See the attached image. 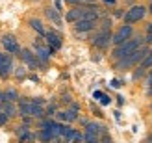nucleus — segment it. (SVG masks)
<instances>
[{"instance_id": "obj_1", "label": "nucleus", "mask_w": 152, "mask_h": 143, "mask_svg": "<svg viewBox=\"0 0 152 143\" xmlns=\"http://www.w3.org/2000/svg\"><path fill=\"white\" fill-rule=\"evenodd\" d=\"M150 52V48L147 47V45H143V47H139L135 52H132L130 56H126V58H123V59H119L117 62V69L119 71H128V69H132V67H137L143 59L147 58V54Z\"/></svg>"}, {"instance_id": "obj_2", "label": "nucleus", "mask_w": 152, "mask_h": 143, "mask_svg": "<svg viewBox=\"0 0 152 143\" xmlns=\"http://www.w3.org/2000/svg\"><path fill=\"white\" fill-rule=\"evenodd\" d=\"M145 45V41H143V37H139V35H135V37H132V39H128L126 43H123V45H119V47H115L113 48V52H111V58L115 59V62H119V59H123V58H126V56H130L132 52H135L139 47H143Z\"/></svg>"}, {"instance_id": "obj_3", "label": "nucleus", "mask_w": 152, "mask_h": 143, "mask_svg": "<svg viewBox=\"0 0 152 143\" xmlns=\"http://www.w3.org/2000/svg\"><path fill=\"white\" fill-rule=\"evenodd\" d=\"M148 13V7L145 6H132L130 10L124 13V24H134L145 19V15Z\"/></svg>"}, {"instance_id": "obj_4", "label": "nucleus", "mask_w": 152, "mask_h": 143, "mask_svg": "<svg viewBox=\"0 0 152 143\" xmlns=\"http://www.w3.org/2000/svg\"><path fill=\"white\" fill-rule=\"evenodd\" d=\"M111 39H113V34L110 32V28H102V30H98V32L95 34V37H93V45H95L96 48L104 50V48L110 47Z\"/></svg>"}, {"instance_id": "obj_5", "label": "nucleus", "mask_w": 152, "mask_h": 143, "mask_svg": "<svg viewBox=\"0 0 152 143\" xmlns=\"http://www.w3.org/2000/svg\"><path fill=\"white\" fill-rule=\"evenodd\" d=\"M132 37H134V28H132V24H123L115 34H113L111 43L115 45V47H119V45L126 43L128 39H132Z\"/></svg>"}, {"instance_id": "obj_6", "label": "nucleus", "mask_w": 152, "mask_h": 143, "mask_svg": "<svg viewBox=\"0 0 152 143\" xmlns=\"http://www.w3.org/2000/svg\"><path fill=\"white\" fill-rule=\"evenodd\" d=\"M13 73V59L11 54L7 52H0V78H7Z\"/></svg>"}, {"instance_id": "obj_7", "label": "nucleus", "mask_w": 152, "mask_h": 143, "mask_svg": "<svg viewBox=\"0 0 152 143\" xmlns=\"http://www.w3.org/2000/svg\"><path fill=\"white\" fill-rule=\"evenodd\" d=\"M19 56H20V59L30 67V69H37V67H39V63H41L39 58L35 56V52L30 50V48H22V50L19 52Z\"/></svg>"}, {"instance_id": "obj_8", "label": "nucleus", "mask_w": 152, "mask_h": 143, "mask_svg": "<svg viewBox=\"0 0 152 143\" xmlns=\"http://www.w3.org/2000/svg\"><path fill=\"white\" fill-rule=\"evenodd\" d=\"M34 52H35V56L39 58L41 63H47L48 59H50V56H52V50H50L48 47H45V45H43L39 39L34 43Z\"/></svg>"}, {"instance_id": "obj_9", "label": "nucleus", "mask_w": 152, "mask_h": 143, "mask_svg": "<svg viewBox=\"0 0 152 143\" xmlns=\"http://www.w3.org/2000/svg\"><path fill=\"white\" fill-rule=\"evenodd\" d=\"M2 47L6 48V52H7V54H19V52L22 50V48L19 47L17 39H15L13 35H10V34L2 37Z\"/></svg>"}, {"instance_id": "obj_10", "label": "nucleus", "mask_w": 152, "mask_h": 143, "mask_svg": "<svg viewBox=\"0 0 152 143\" xmlns=\"http://www.w3.org/2000/svg\"><path fill=\"white\" fill-rule=\"evenodd\" d=\"M45 39H47L48 43V48L52 52H56L61 48V35H59L58 32H54V30H50V32H47V35H45Z\"/></svg>"}, {"instance_id": "obj_11", "label": "nucleus", "mask_w": 152, "mask_h": 143, "mask_svg": "<svg viewBox=\"0 0 152 143\" xmlns=\"http://www.w3.org/2000/svg\"><path fill=\"white\" fill-rule=\"evenodd\" d=\"M150 69H152V48H150V52L147 54V58H145V59H143V62L137 65V71L134 73V78H135V80L141 78L143 74H145L147 71H150Z\"/></svg>"}, {"instance_id": "obj_12", "label": "nucleus", "mask_w": 152, "mask_h": 143, "mask_svg": "<svg viewBox=\"0 0 152 143\" xmlns=\"http://www.w3.org/2000/svg\"><path fill=\"white\" fill-rule=\"evenodd\" d=\"M95 26H96V21H78V22H74L76 32H91V30H95Z\"/></svg>"}, {"instance_id": "obj_13", "label": "nucleus", "mask_w": 152, "mask_h": 143, "mask_svg": "<svg viewBox=\"0 0 152 143\" xmlns=\"http://www.w3.org/2000/svg\"><path fill=\"white\" fill-rule=\"evenodd\" d=\"M86 132L95 134V136L100 138V136H104V134H106V126H104V125H98V123H87Z\"/></svg>"}, {"instance_id": "obj_14", "label": "nucleus", "mask_w": 152, "mask_h": 143, "mask_svg": "<svg viewBox=\"0 0 152 143\" xmlns=\"http://www.w3.org/2000/svg\"><path fill=\"white\" fill-rule=\"evenodd\" d=\"M45 15L54 22V24H58V26H61V17H59V13H58V10H54V7H47L45 10Z\"/></svg>"}, {"instance_id": "obj_15", "label": "nucleus", "mask_w": 152, "mask_h": 143, "mask_svg": "<svg viewBox=\"0 0 152 143\" xmlns=\"http://www.w3.org/2000/svg\"><path fill=\"white\" fill-rule=\"evenodd\" d=\"M37 138H39L43 143H52L54 141V134H52L50 128H41L39 134H37Z\"/></svg>"}, {"instance_id": "obj_16", "label": "nucleus", "mask_w": 152, "mask_h": 143, "mask_svg": "<svg viewBox=\"0 0 152 143\" xmlns=\"http://www.w3.org/2000/svg\"><path fill=\"white\" fill-rule=\"evenodd\" d=\"M30 26H32V28H34L39 35H47V30H45L43 22H41L39 19H30Z\"/></svg>"}, {"instance_id": "obj_17", "label": "nucleus", "mask_w": 152, "mask_h": 143, "mask_svg": "<svg viewBox=\"0 0 152 143\" xmlns=\"http://www.w3.org/2000/svg\"><path fill=\"white\" fill-rule=\"evenodd\" d=\"M4 106H6V115L7 117H15V115H19V110L13 106V102H7V100H4Z\"/></svg>"}, {"instance_id": "obj_18", "label": "nucleus", "mask_w": 152, "mask_h": 143, "mask_svg": "<svg viewBox=\"0 0 152 143\" xmlns=\"http://www.w3.org/2000/svg\"><path fill=\"white\" fill-rule=\"evenodd\" d=\"M20 97H19V93L15 91V89H7V91H4V100H7V102H15V100H19Z\"/></svg>"}, {"instance_id": "obj_19", "label": "nucleus", "mask_w": 152, "mask_h": 143, "mask_svg": "<svg viewBox=\"0 0 152 143\" xmlns=\"http://www.w3.org/2000/svg\"><path fill=\"white\" fill-rule=\"evenodd\" d=\"M19 141L20 143H32V141H35V136L30 134V132H26V134H22V136H19Z\"/></svg>"}, {"instance_id": "obj_20", "label": "nucleus", "mask_w": 152, "mask_h": 143, "mask_svg": "<svg viewBox=\"0 0 152 143\" xmlns=\"http://www.w3.org/2000/svg\"><path fill=\"white\" fill-rule=\"evenodd\" d=\"M82 141H83V134L82 132H76L74 138H72V143H82Z\"/></svg>"}, {"instance_id": "obj_21", "label": "nucleus", "mask_w": 152, "mask_h": 143, "mask_svg": "<svg viewBox=\"0 0 152 143\" xmlns=\"http://www.w3.org/2000/svg\"><path fill=\"white\" fill-rule=\"evenodd\" d=\"M7 121H10V117H7L6 114H2V115H0V126H4V125H7Z\"/></svg>"}, {"instance_id": "obj_22", "label": "nucleus", "mask_w": 152, "mask_h": 143, "mask_svg": "<svg viewBox=\"0 0 152 143\" xmlns=\"http://www.w3.org/2000/svg\"><path fill=\"white\" fill-rule=\"evenodd\" d=\"M100 141H102V143H113V139H111V138L108 136V134H104V136H102V139H100Z\"/></svg>"}, {"instance_id": "obj_23", "label": "nucleus", "mask_w": 152, "mask_h": 143, "mask_svg": "<svg viewBox=\"0 0 152 143\" xmlns=\"http://www.w3.org/2000/svg\"><path fill=\"white\" fill-rule=\"evenodd\" d=\"M147 86H148V87L152 86V69H150V71H148V74H147Z\"/></svg>"}, {"instance_id": "obj_24", "label": "nucleus", "mask_w": 152, "mask_h": 143, "mask_svg": "<svg viewBox=\"0 0 152 143\" xmlns=\"http://www.w3.org/2000/svg\"><path fill=\"white\" fill-rule=\"evenodd\" d=\"M54 111H56V106H48L45 114H47V115H54Z\"/></svg>"}, {"instance_id": "obj_25", "label": "nucleus", "mask_w": 152, "mask_h": 143, "mask_svg": "<svg viewBox=\"0 0 152 143\" xmlns=\"http://www.w3.org/2000/svg\"><path fill=\"white\" fill-rule=\"evenodd\" d=\"M102 104H110V97H106V95H102Z\"/></svg>"}, {"instance_id": "obj_26", "label": "nucleus", "mask_w": 152, "mask_h": 143, "mask_svg": "<svg viewBox=\"0 0 152 143\" xmlns=\"http://www.w3.org/2000/svg\"><path fill=\"white\" fill-rule=\"evenodd\" d=\"M6 114V106H4V102H0V115Z\"/></svg>"}, {"instance_id": "obj_27", "label": "nucleus", "mask_w": 152, "mask_h": 143, "mask_svg": "<svg viewBox=\"0 0 152 143\" xmlns=\"http://www.w3.org/2000/svg\"><path fill=\"white\" fill-rule=\"evenodd\" d=\"M0 102H4V91H0Z\"/></svg>"}, {"instance_id": "obj_28", "label": "nucleus", "mask_w": 152, "mask_h": 143, "mask_svg": "<svg viewBox=\"0 0 152 143\" xmlns=\"http://www.w3.org/2000/svg\"><path fill=\"white\" fill-rule=\"evenodd\" d=\"M106 4H115V0H104Z\"/></svg>"}, {"instance_id": "obj_29", "label": "nucleus", "mask_w": 152, "mask_h": 143, "mask_svg": "<svg viewBox=\"0 0 152 143\" xmlns=\"http://www.w3.org/2000/svg\"><path fill=\"white\" fill-rule=\"evenodd\" d=\"M148 95H152V86H150V87H148Z\"/></svg>"}, {"instance_id": "obj_30", "label": "nucleus", "mask_w": 152, "mask_h": 143, "mask_svg": "<svg viewBox=\"0 0 152 143\" xmlns=\"http://www.w3.org/2000/svg\"><path fill=\"white\" fill-rule=\"evenodd\" d=\"M148 13H152V4H150V7H148Z\"/></svg>"}, {"instance_id": "obj_31", "label": "nucleus", "mask_w": 152, "mask_h": 143, "mask_svg": "<svg viewBox=\"0 0 152 143\" xmlns=\"http://www.w3.org/2000/svg\"><path fill=\"white\" fill-rule=\"evenodd\" d=\"M150 110H152V104H150Z\"/></svg>"}, {"instance_id": "obj_32", "label": "nucleus", "mask_w": 152, "mask_h": 143, "mask_svg": "<svg viewBox=\"0 0 152 143\" xmlns=\"http://www.w3.org/2000/svg\"><path fill=\"white\" fill-rule=\"evenodd\" d=\"M150 2H152V0H150Z\"/></svg>"}]
</instances>
